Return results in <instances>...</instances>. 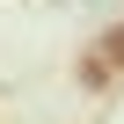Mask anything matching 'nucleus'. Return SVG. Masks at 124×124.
Returning <instances> with one entry per match:
<instances>
[{"mask_svg":"<svg viewBox=\"0 0 124 124\" xmlns=\"http://www.w3.org/2000/svg\"><path fill=\"white\" fill-rule=\"evenodd\" d=\"M73 73H80V88H109V80H117L102 51H88V58H80V66H73Z\"/></svg>","mask_w":124,"mask_h":124,"instance_id":"f257e3e1","label":"nucleus"},{"mask_svg":"<svg viewBox=\"0 0 124 124\" xmlns=\"http://www.w3.org/2000/svg\"><path fill=\"white\" fill-rule=\"evenodd\" d=\"M102 58H109V73H124V22L102 29Z\"/></svg>","mask_w":124,"mask_h":124,"instance_id":"f03ea898","label":"nucleus"}]
</instances>
